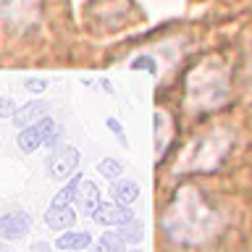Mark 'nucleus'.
<instances>
[{"mask_svg": "<svg viewBox=\"0 0 252 252\" xmlns=\"http://www.w3.org/2000/svg\"><path fill=\"white\" fill-rule=\"evenodd\" d=\"M24 87H27L29 92H45V90H47V79L29 76V79H27V84H24Z\"/></svg>", "mask_w": 252, "mask_h": 252, "instance_id": "nucleus-22", "label": "nucleus"}, {"mask_svg": "<svg viewBox=\"0 0 252 252\" xmlns=\"http://www.w3.org/2000/svg\"><path fill=\"white\" fill-rule=\"evenodd\" d=\"M131 71H150L153 76H158V61L153 58V55H137L131 63H129Z\"/></svg>", "mask_w": 252, "mask_h": 252, "instance_id": "nucleus-20", "label": "nucleus"}, {"mask_svg": "<svg viewBox=\"0 0 252 252\" xmlns=\"http://www.w3.org/2000/svg\"><path fill=\"white\" fill-rule=\"evenodd\" d=\"M39 16L37 0H0V21L13 29H29Z\"/></svg>", "mask_w": 252, "mask_h": 252, "instance_id": "nucleus-4", "label": "nucleus"}, {"mask_svg": "<svg viewBox=\"0 0 252 252\" xmlns=\"http://www.w3.org/2000/svg\"><path fill=\"white\" fill-rule=\"evenodd\" d=\"M153 121H155V126H153V131H155V153H158V160H160L165 147H168V142H171V134H173L171 116H165L163 110H155Z\"/></svg>", "mask_w": 252, "mask_h": 252, "instance_id": "nucleus-10", "label": "nucleus"}, {"mask_svg": "<svg viewBox=\"0 0 252 252\" xmlns=\"http://www.w3.org/2000/svg\"><path fill=\"white\" fill-rule=\"evenodd\" d=\"M97 173L110 179V181H116V179L124 176V163L116 160V158H102V160L97 163Z\"/></svg>", "mask_w": 252, "mask_h": 252, "instance_id": "nucleus-19", "label": "nucleus"}, {"mask_svg": "<svg viewBox=\"0 0 252 252\" xmlns=\"http://www.w3.org/2000/svg\"><path fill=\"white\" fill-rule=\"evenodd\" d=\"M29 252H50V244H45V242H34Z\"/></svg>", "mask_w": 252, "mask_h": 252, "instance_id": "nucleus-24", "label": "nucleus"}, {"mask_svg": "<svg viewBox=\"0 0 252 252\" xmlns=\"http://www.w3.org/2000/svg\"><path fill=\"white\" fill-rule=\"evenodd\" d=\"M76 168H79V150L71 147V145L58 147L50 155V160H47V171H50V176L58 179V181L71 179L76 173Z\"/></svg>", "mask_w": 252, "mask_h": 252, "instance_id": "nucleus-5", "label": "nucleus"}, {"mask_svg": "<svg viewBox=\"0 0 252 252\" xmlns=\"http://www.w3.org/2000/svg\"><path fill=\"white\" fill-rule=\"evenodd\" d=\"M118 234L124 236L126 244H139L142 239H145V223H142L139 218H134L126 226H121V231H118Z\"/></svg>", "mask_w": 252, "mask_h": 252, "instance_id": "nucleus-18", "label": "nucleus"}, {"mask_svg": "<svg viewBox=\"0 0 252 252\" xmlns=\"http://www.w3.org/2000/svg\"><path fill=\"white\" fill-rule=\"evenodd\" d=\"M92 252H126V242H124L121 234L105 231L97 242L92 244Z\"/></svg>", "mask_w": 252, "mask_h": 252, "instance_id": "nucleus-16", "label": "nucleus"}, {"mask_svg": "<svg viewBox=\"0 0 252 252\" xmlns=\"http://www.w3.org/2000/svg\"><path fill=\"white\" fill-rule=\"evenodd\" d=\"M131 252H142V250H131Z\"/></svg>", "mask_w": 252, "mask_h": 252, "instance_id": "nucleus-25", "label": "nucleus"}, {"mask_svg": "<svg viewBox=\"0 0 252 252\" xmlns=\"http://www.w3.org/2000/svg\"><path fill=\"white\" fill-rule=\"evenodd\" d=\"M39 129H42V147H55L61 142V126L50 116L39 118Z\"/></svg>", "mask_w": 252, "mask_h": 252, "instance_id": "nucleus-17", "label": "nucleus"}, {"mask_svg": "<svg viewBox=\"0 0 252 252\" xmlns=\"http://www.w3.org/2000/svg\"><path fill=\"white\" fill-rule=\"evenodd\" d=\"M16 145H19V150L24 155H32L34 150L42 147V129H39V121L19 129V134H16Z\"/></svg>", "mask_w": 252, "mask_h": 252, "instance_id": "nucleus-11", "label": "nucleus"}, {"mask_svg": "<svg viewBox=\"0 0 252 252\" xmlns=\"http://www.w3.org/2000/svg\"><path fill=\"white\" fill-rule=\"evenodd\" d=\"M82 179H84V176H76V173H74V176L68 179V184L53 197L50 208H66V205L74 202V200H76V192H79V184H82Z\"/></svg>", "mask_w": 252, "mask_h": 252, "instance_id": "nucleus-15", "label": "nucleus"}, {"mask_svg": "<svg viewBox=\"0 0 252 252\" xmlns=\"http://www.w3.org/2000/svg\"><path fill=\"white\" fill-rule=\"evenodd\" d=\"M228 97H231V84L220 63L205 61L187 76V108L194 113L223 108Z\"/></svg>", "mask_w": 252, "mask_h": 252, "instance_id": "nucleus-2", "label": "nucleus"}, {"mask_svg": "<svg viewBox=\"0 0 252 252\" xmlns=\"http://www.w3.org/2000/svg\"><path fill=\"white\" fill-rule=\"evenodd\" d=\"M165 234H171L179 242H205L218 231L220 218L216 210H210L202 202V197L194 189H181L179 197L173 200L168 216L163 220Z\"/></svg>", "mask_w": 252, "mask_h": 252, "instance_id": "nucleus-1", "label": "nucleus"}, {"mask_svg": "<svg viewBox=\"0 0 252 252\" xmlns=\"http://www.w3.org/2000/svg\"><path fill=\"white\" fill-rule=\"evenodd\" d=\"M45 223L53 228V231H68L71 226L76 223V213L68 208H50L45 213Z\"/></svg>", "mask_w": 252, "mask_h": 252, "instance_id": "nucleus-14", "label": "nucleus"}, {"mask_svg": "<svg viewBox=\"0 0 252 252\" xmlns=\"http://www.w3.org/2000/svg\"><path fill=\"white\" fill-rule=\"evenodd\" d=\"M105 124H108V129L113 131L118 139H121V145H126V134H124V129H121V121H118V118H113V116H108Z\"/></svg>", "mask_w": 252, "mask_h": 252, "instance_id": "nucleus-23", "label": "nucleus"}, {"mask_svg": "<svg viewBox=\"0 0 252 252\" xmlns=\"http://www.w3.org/2000/svg\"><path fill=\"white\" fill-rule=\"evenodd\" d=\"M110 194H113V200H116L118 205H126V208H129V205L139 197V184H137L134 179H124V176H121V179L113 181Z\"/></svg>", "mask_w": 252, "mask_h": 252, "instance_id": "nucleus-13", "label": "nucleus"}, {"mask_svg": "<svg viewBox=\"0 0 252 252\" xmlns=\"http://www.w3.org/2000/svg\"><path fill=\"white\" fill-rule=\"evenodd\" d=\"M47 116V102L42 100H32V102H24V105L16 108V113H13V126H19V129H24V126H29V124H34L39 121V118H45Z\"/></svg>", "mask_w": 252, "mask_h": 252, "instance_id": "nucleus-9", "label": "nucleus"}, {"mask_svg": "<svg viewBox=\"0 0 252 252\" xmlns=\"http://www.w3.org/2000/svg\"><path fill=\"white\" fill-rule=\"evenodd\" d=\"M228 147H231V131L213 129L210 134H202L192 145H187L179 160V171H213L223 160Z\"/></svg>", "mask_w": 252, "mask_h": 252, "instance_id": "nucleus-3", "label": "nucleus"}, {"mask_svg": "<svg viewBox=\"0 0 252 252\" xmlns=\"http://www.w3.org/2000/svg\"><path fill=\"white\" fill-rule=\"evenodd\" d=\"M92 244V234L90 231H63L55 239V247L63 252H82Z\"/></svg>", "mask_w": 252, "mask_h": 252, "instance_id": "nucleus-12", "label": "nucleus"}, {"mask_svg": "<svg viewBox=\"0 0 252 252\" xmlns=\"http://www.w3.org/2000/svg\"><path fill=\"white\" fill-rule=\"evenodd\" d=\"M97 205H100V189L94 181L90 179H82V184H79V192H76V208L82 216L87 218H92V213L97 210Z\"/></svg>", "mask_w": 252, "mask_h": 252, "instance_id": "nucleus-8", "label": "nucleus"}, {"mask_svg": "<svg viewBox=\"0 0 252 252\" xmlns=\"http://www.w3.org/2000/svg\"><path fill=\"white\" fill-rule=\"evenodd\" d=\"M16 108L19 105H16L11 97H3V94H0V118H13Z\"/></svg>", "mask_w": 252, "mask_h": 252, "instance_id": "nucleus-21", "label": "nucleus"}, {"mask_svg": "<svg viewBox=\"0 0 252 252\" xmlns=\"http://www.w3.org/2000/svg\"><path fill=\"white\" fill-rule=\"evenodd\" d=\"M32 228V216L27 210H11L0 216V239L5 242H19L29 234Z\"/></svg>", "mask_w": 252, "mask_h": 252, "instance_id": "nucleus-6", "label": "nucleus"}, {"mask_svg": "<svg viewBox=\"0 0 252 252\" xmlns=\"http://www.w3.org/2000/svg\"><path fill=\"white\" fill-rule=\"evenodd\" d=\"M92 220L97 226H116V228H121L126 226L129 220H134V210H129L126 205H113V202H100L97 205V210L92 213Z\"/></svg>", "mask_w": 252, "mask_h": 252, "instance_id": "nucleus-7", "label": "nucleus"}]
</instances>
